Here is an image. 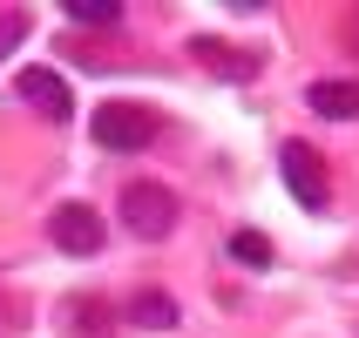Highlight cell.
<instances>
[{
  "label": "cell",
  "instance_id": "6da1fadb",
  "mask_svg": "<svg viewBox=\"0 0 359 338\" xmlns=\"http://www.w3.org/2000/svg\"><path fill=\"white\" fill-rule=\"evenodd\" d=\"M88 136L102 142V149H142V142L156 136V115L149 108H136V101H102L95 115H88Z\"/></svg>",
  "mask_w": 359,
  "mask_h": 338
},
{
  "label": "cell",
  "instance_id": "7a4b0ae2",
  "mask_svg": "<svg viewBox=\"0 0 359 338\" xmlns=\"http://www.w3.org/2000/svg\"><path fill=\"white\" fill-rule=\"evenodd\" d=\"M122 223H129V237H170L177 230V197L163 190V183H136L129 197H122Z\"/></svg>",
  "mask_w": 359,
  "mask_h": 338
},
{
  "label": "cell",
  "instance_id": "3957f363",
  "mask_svg": "<svg viewBox=\"0 0 359 338\" xmlns=\"http://www.w3.org/2000/svg\"><path fill=\"white\" fill-rule=\"evenodd\" d=\"M278 169H285L292 197H299L312 217L332 203V183H325V162H319V149H312V142H285V149H278Z\"/></svg>",
  "mask_w": 359,
  "mask_h": 338
},
{
  "label": "cell",
  "instance_id": "277c9868",
  "mask_svg": "<svg viewBox=\"0 0 359 338\" xmlns=\"http://www.w3.org/2000/svg\"><path fill=\"white\" fill-rule=\"evenodd\" d=\"M48 237H55V251H68V258H95L102 251V217L88 203H61L55 217H48Z\"/></svg>",
  "mask_w": 359,
  "mask_h": 338
},
{
  "label": "cell",
  "instance_id": "5b68a950",
  "mask_svg": "<svg viewBox=\"0 0 359 338\" xmlns=\"http://www.w3.org/2000/svg\"><path fill=\"white\" fill-rule=\"evenodd\" d=\"M20 95L34 101L48 122H75V88H68L55 68H20Z\"/></svg>",
  "mask_w": 359,
  "mask_h": 338
},
{
  "label": "cell",
  "instance_id": "8992f818",
  "mask_svg": "<svg viewBox=\"0 0 359 338\" xmlns=\"http://www.w3.org/2000/svg\"><path fill=\"white\" fill-rule=\"evenodd\" d=\"M305 101H312V115H325V122H359V81H312Z\"/></svg>",
  "mask_w": 359,
  "mask_h": 338
},
{
  "label": "cell",
  "instance_id": "52a82bcc",
  "mask_svg": "<svg viewBox=\"0 0 359 338\" xmlns=\"http://www.w3.org/2000/svg\"><path fill=\"white\" fill-rule=\"evenodd\" d=\"M190 48H197V61L210 68V75H224V81H244V75H258V61H251V55H231V48H224L217 34H197Z\"/></svg>",
  "mask_w": 359,
  "mask_h": 338
},
{
  "label": "cell",
  "instance_id": "ba28073f",
  "mask_svg": "<svg viewBox=\"0 0 359 338\" xmlns=\"http://www.w3.org/2000/svg\"><path fill=\"white\" fill-rule=\"evenodd\" d=\"M129 325H142V332H170V325H177V298H170V291H142V298L129 304Z\"/></svg>",
  "mask_w": 359,
  "mask_h": 338
},
{
  "label": "cell",
  "instance_id": "9c48e42d",
  "mask_svg": "<svg viewBox=\"0 0 359 338\" xmlns=\"http://www.w3.org/2000/svg\"><path fill=\"white\" fill-rule=\"evenodd\" d=\"M231 258H238L244 271H271V237H264V230H238V237H231Z\"/></svg>",
  "mask_w": 359,
  "mask_h": 338
},
{
  "label": "cell",
  "instance_id": "30bf717a",
  "mask_svg": "<svg viewBox=\"0 0 359 338\" xmlns=\"http://www.w3.org/2000/svg\"><path fill=\"white\" fill-rule=\"evenodd\" d=\"M68 20H75V27H116L122 7L116 0H68Z\"/></svg>",
  "mask_w": 359,
  "mask_h": 338
},
{
  "label": "cell",
  "instance_id": "8fae6325",
  "mask_svg": "<svg viewBox=\"0 0 359 338\" xmlns=\"http://www.w3.org/2000/svg\"><path fill=\"white\" fill-rule=\"evenodd\" d=\"M20 34H27V20H20V14H0V55H7Z\"/></svg>",
  "mask_w": 359,
  "mask_h": 338
},
{
  "label": "cell",
  "instance_id": "7c38bea8",
  "mask_svg": "<svg viewBox=\"0 0 359 338\" xmlns=\"http://www.w3.org/2000/svg\"><path fill=\"white\" fill-rule=\"evenodd\" d=\"M75 311H81V325H88V332H95V338L109 332V318H102V304H75Z\"/></svg>",
  "mask_w": 359,
  "mask_h": 338
}]
</instances>
